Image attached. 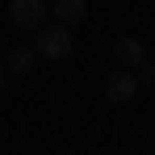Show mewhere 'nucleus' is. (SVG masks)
I'll return each mask as SVG.
<instances>
[{"label": "nucleus", "mask_w": 155, "mask_h": 155, "mask_svg": "<svg viewBox=\"0 0 155 155\" xmlns=\"http://www.w3.org/2000/svg\"><path fill=\"white\" fill-rule=\"evenodd\" d=\"M51 13H54V21H59V25H80V21H84V13H88V4H84V0H54L51 4Z\"/></svg>", "instance_id": "nucleus-6"}, {"label": "nucleus", "mask_w": 155, "mask_h": 155, "mask_svg": "<svg viewBox=\"0 0 155 155\" xmlns=\"http://www.w3.org/2000/svg\"><path fill=\"white\" fill-rule=\"evenodd\" d=\"M8 21L25 34H38L46 25V0H8Z\"/></svg>", "instance_id": "nucleus-2"}, {"label": "nucleus", "mask_w": 155, "mask_h": 155, "mask_svg": "<svg viewBox=\"0 0 155 155\" xmlns=\"http://www.w3.org/2000/svg\"><path fill=\"white\" fill-rule=\"evenodd\" d=\"M134 76H138V84H155V63H151V59H143V63L134 67Z\"/></svg>", "instance_id": "nucleus-7"}, {"label": "nucleus", "mask_w": 155, "mask_h": 155, "mask_svg": "<svg viewBox=\"0 0 155 155\" xmlns=\"http://www.w3.org/2000/svg\"><path fill=\"white\" fill-rule=\"evenodd\" d=\"M34 51H38V59H51V63H63V59H71V51H76V34L67 25H42L38 29V42H34Z\"/></svg>", "instance_id": "nucleus-1"}, {"label": "nucleus", "mask_w": 155, "mask_h": 155, "mask_svg": "<svg viewBox=\"0 0 155 155\" xmlns=\"http://www.w3.org/2000/svg\"><path fill=\"white\" fill-rule=\"evenodd\" d=\"M34 63H38V51H34V46H13L8 59H4V71H8V76H29Z\"/></svg>", "instance_id": "nucleus-5"}, {"label": "nucleus", "mask_w": 155, "mask_h": 155, "mask_svg": "<svg viewBox=\"0 0 155 155\" xmlns=\"http://www.w3.org/2000/svg\"><path fill=\"white\" fill-rule=\"evenodd\" d=\"M4 80H8V71H4V63H0V84H4Z\"/></svg>", "instance_id": "nucleus-8"}, {"label": "nucleus", "mask_w": 155, "mask_h": 155, "mask_svg": "<svg viewBox=\"0 0 155 155\" xmlns=\"http://www.w3.org/2000/svg\"><path fill=\"white\" fill-rule=\"evenodd\" d=\"M113 59H117V67H130V71H134V67H138V63H143V59H147V51H143V42H138V38H117V42H113Z\"/></svg>", "instance_id": "nucleus-4"}, {"label": "nucleus", "mask_w": 155, "mask_h": 155, "mask_svg": "<svg viewBox=\"0 0 155 155\" xmlns=\"http://www.w3.org/2000/svg\"><path fill=\"white\" fill-rule=\"evenodd\" d=\"M105 97H109L113 105L134 101V97H138V76H134L130 67H113V71H109V80H105Z\"/></svg>", "instance_id": "nucleus-3"}]
</instances>
